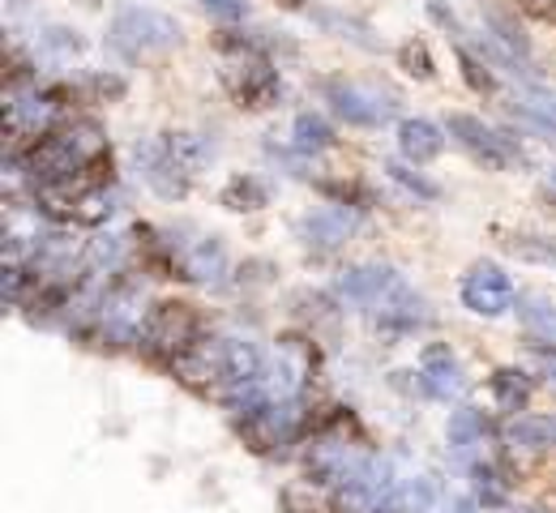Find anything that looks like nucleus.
<instances>
[{
	"instance_id": "24",
	"label": "nucleus",
	"mask_w": 556,
	"mask_h": 513,
	"mask_svg": "<svg viewBox=\"0 0 556 513\" xmlns=\"http://www.w3.org/2000/svg\"><path fill=\"white\" fill-rule=\"evenodd\" d=\"M505 244H509L514 257L556 270V240H548V235H514V240H505Z\"/></svg>"
},
{
	"instance_id": "30",
	"label": "nucleus",
	"mask_w": 556,
	"mask_h": 513,
	"mask_svg": "<svg viewBox=\"0 0 556 513\" xmlns=\"http://www.w3.org/2000/svg\"><path fill=\"white\" fill-rule=\"evenodd\" d=\"M202 9L218 22H244L249 17V0H202Z\"/></svg>"
},
{
	"instance_id": "14",
	"label": "nucleus",
	"mask_w": 556,
	"mask_h": 513,
	"mask_svg": "<svg viewBox=\"0 0 556 513\" xmlns=\"http://www.w3.org/2000/svg\"><path fill=\"white\" fill-rule=\"evenodd\" d=\"M180 270H185V279H193V283H214L223 270H227V253H223V244L206 235V240H198V244H189L185 253H180Z\"/></svg>"
},
{
	"instance_id": "13",
	"label": "nucleus",
	"mask_w": 556,
	"mask_h": 513,
	"mask_svg": "<svg viewBox=\"0 0 556 513\" xmlns=\"http://www.w3.org/2000/svg\"><path fill=\"white\" fill-rule=\"evenodd\" d=\"M218 202L227 206V210H236V215H257V210H266L270 206V184L262 180V176H231L227 184H223V193H218Z\"/></svg>"
},
{
	"instance_id": "26",
	"label": "nucleus",
	"mask_w": 556,
	"mask_h": 513,
	"mask_svg": "<svg viewBox=\"0 0 556 513\" xmlns=\"http://www.w3.org/2000/svg\"><path fill=\"white\" fill-rule=\"evenodd\" d=\"M518 317H522L535 334H544L548 343L556 338V308L553 304H544V299H518Z\"/></svg>"
},
{
	"instance_id": "9",
	"label": "nucleus",
	"mask_w": 556,
	"mask_h": 513,
	"mask_svg": "<svg viewBox=\"0 0 556 513\" xmlns=\"http://www.w3.org/2000/svg\"><path fill=\"white\" fill-rule=\"evenodd\" d=\"M134 154H138V167H141V176H146V184H150L159 197L176 202V197H185V193H189V180H193V176L172 158V150H167V142H163V133L138 142Z\"/></svg>"
},
{
	"instance_id": "4",
	"label": "nucleus",
	"mask_w": 556,
	"mask_h": 513,
	"mask_svg": "<svg viewBox=\"0 0 556 513\" xmlns=\"http://www.w3.org/2000/svg\"><path fill=\"white\" fill-rule=\"evenodd\" d=\"M445 133L467 150L480 167H488V171H505V167H514L522 158V150L514 146L505 133L488 129L480 116H467V112H450L445 116Z\"/></svg>"
},
{
	"instance_id": "12",
	"label": "nucleus",
	"mask_w": 556,
	"mask_h": 513,
	"mask_svg": "<svg viewBox=\"0 0 556 513\" xmlns=\"http://www.w3.org/2000/svg\"><path fill=\"white\" fill-rule=\"evenodd\" d=\"M441 150H445V133L432 125V120H403L399 125V154L407 158V163H432V158H441Z\"/></svg>"
},
{
	"instance_id": "31",
	"label": "nucleus",
	"mask_w": 556,
	"mask_h": 513,
	"mask_svg": "<svg viewBox=\"0 0 556 513\" xmlns=\"http://www.w3.org/2000/svg\"><path fill=\"white\" fill-rule=\"evenodd\" d=\"M522 99H527L531 107H540L544 116H553L556 120V90H548V86H527V90H522Z\"/></svg>"
},
{
	"instance_id": "1",
	"label": "nucleus",
	"mask_w": 556,
	"mask_h": 513,
	"mask_svg": "<svg viewBox=\"0 0 556 513\" xmlns=\"http://www.w3.org/2000/svg\"><path fill=\"white\" fill-rule=\"evenodd\" d=\"M218 48H223V52H236V61L223 65V86H227V94H231L240 107H249V112L275 107L278 94H282V77H278L275 61L266 56L270 43L244 39V35H223Z\"/></svg>"
},
{
	"instance_id": "25",
	"label": "nucleus",
	"mask_w": 556,
	"mask_h": 513,
	"mask_svg": "<svg viewBox=\"0 0 556 513\" xmlns=\"http://www.w3.org/2000/svg\"><path fill=\"white\" fill-rule=\"evenodd\" d=\"M399 65H403V69H407L412 77H419V81L437 77V65H432V52H428V43H424V39H407V43L399 48Z\"/></svg>"
},
{
	"instance_id": "20",
	"label": "nucleus",
	"mask_w": 556,
	"mask_h": 513,
	"mask_svg": "<svg viewBox=\"0 0 556 513\" xmlns=\"http://www.w3.org/2000/svg\"><path fill=\"white\" fill-rule=\"evenodd\" d=\"M112 215H116V193H108V184H90V189H81L77 210H73V222H81V227H103Z\"/></svg>"
},
{
	"instance_id": "23",
	"label": "nucleus",
	"mask_w": 556,
	"mask_h": 513,
	"mask_svg": "<svg viewBox=\"0 0 556 513\" xmlns=\"http://www.w3.org/2000/svg\"><path fill=\"white\" fill-rule=\"evenodd\" d=\"M386 176H390V180H399L407 193H416L419 202H437V197H441V189H437L432 180H424V176L416 171V163H407V158L386 163Z\"/></svg>"
},
{
	"instance_id": "11",
	"label": "nucleus",
	"mask_w": 556,
	"mask_h": 513,
	"mask_svg": "<svg viewBox=\"0 0 556 513\" xmlns=\"http://www.w3.org/2000/svg\"><path fill=\"white\" fill-rule=\"evenodd\" d=\"M463 364L454 360L450 347L441 343H428L419 351V389L432 394V398H450V394H463Z\"/></svg>"
},
{
	"instance_id": "8",
	"label": "nucleus",
	"mask_w": 556,
	"mask_h": 513,
	"mask_svg": "<svg viewBox=\"0 0 556 513\" xmlns=\"http://www.w3.org/2000/svg\"><path fill=\"white\" fill-rule=\"evenodd\" d=\"M403 287V279H399V270L394 266H351L343 270L339 279H334V292L343 304H355V308H377V304H386L390 295Z\"/></svg>"
},
{
	"instance_id": "33",
	"label": "nucleus",
	"mask_w": 556,
	"mask_h": 513,
	"mask_svg": "<svg viewBox=\"0 0 556 513\" xmlns=\"http://www.w3.org/2000/svg\"><path fill=\"white\" fill-rule=\"evenodd\" d=\"M531 4H535V9H544V13H553L556 9V0H531Z\"/></svg>"
},
{
	"instance_id": "15",
	"label": "nucleus",
	"mask_w": 556,
	"mask_h": 513,
	"mask_svg": "<svg viewBox=\"0 0 556 513\" xmlns=\"http://www.w3.org/2000/svg\"><path fill=\"white\" fill-rule=\"evenodd\" d=\"M488 389H492V398H496L501 411H514V415H518V411L531 402L535 381H531V372H522V368H496L492 381H488Z\"/></svg>"
},
{
	"instance_id": "18",
	"label": "nucleus",
	"mask_w": 556,
	"mask_h": 513,
	"mask_svg": "<svg viewBox=\"0 0 556 513\" xmlns=\"http://www.w3.org/2000/svg\"><path fill=\"white\" fill-rule=\"evenodd\" d=\"M291 138H295V150H304V154H321V150H330L339 142L334 129H330V120L317 116V112H300L291 120Z\"/></svg>"
},
{
	"instance_id": "7",
	"label": "nucleus",
	"mask_w": 556,
	"mask_h": 513,
	"mask_svg": "<svg viewBox=\"0 0 556 513\" xmlns=\"http://www.w3.org/2000/svg\"><path fill=\"white\" fill-rule=\"evenodd\" d=\"M167 368H172L185 385H193V389H218L223 376H227V338L198 334V343L185 347Z\"/></svg>"
},
{
	"instance_id": "32",
	"label": "nucleus",
	"mask_w": 556,
	"mask_h": 513,
	"mask_svg": "<svg viewBox=\"0 0 556 513\" xmlns=\"http://www.w3.org/2000/svg\"><path fill=\"white\" fill-rule=\"evenodd\" d=\"M531 356L540 360L544 376H548V381H556V347H548V338H535V343H531Z\"/></svg>"
},
{
	"instance_id": "2",
	"label": "nucleus",
	"mask_w": 556,
	"mask_h": 513,
	"mask_svg": "<svg viewBox=\"0 0 556 513\" xmlns=\"http://www.w3.org/2000/svg\"><path fill=\"white\" fill-rule=\"evenodd\" d=\"M180 22L163 9H150V4H121L112 13V26H108V43L125 56V61H150V56H163L172 48H180Z\"/></svg>"
},
{
	"instance_id": "3",
	"label": "nucleus",
	"mask_w": 556,
	"mask_h": 513,
	"mask_svg": "<svg viewBox=\"0 0 556 513\" xmlns=\"http://www.w3.org/2000/svg\"><path fill=\"white\" fill-rule=\"evenodd\" d=\"M202 334V321L193 312V304L185 299H167V304H154L150 317L141 321V351L159 364H172L185 347H193Z\"/></svg>"
},
{
	"instance_id": "28",
	"label": "nucleus",
	"mask_w": 556,
	"mask_h": 513,
	"mask_svg": "<svg viewBox=\"0 0 556 513\" xmlns=\"http://www.w3.org/2000/svg\"><path fill=\"white\" fill-rule=\"evenodd\" d=\"M43 48H52V52H61V56H77L86 43L77 39V30H70V26H48V30H43Z\"/></svg>"
},
{
	"instance_id": "16",
	"label": "nucleus",
	"mask_w": 556,
	"mask_h": 513,
	"mask_svg": "<svg viewBox=\"0 0 556 513\" xmlns=\"http://www.w3.org/2000/svg\"><path fill=\"white\" fill-rule=\"evenodd\" d=\"M505 440L522 449H556V415H514L505 424Z\"/></svg>"
},
{
	"instance_id": "10",
	"label": "nucleus",
	"mask_w": 556,
	"mask_h": 513,
	"mask_svg": "<svg viewBox=\"0 0 556 513\" xmlns=\"http://www.w3.org/2000/svg\"><path fill=\"white\" fill-rule=\"evenodd\" d=\"M355 227H359V215L351 210L348 202H339V206H321V210H313V215H304V219L295 222L300 240H304L308 248H317V253H334V248H343L351 235H355Z\"/></svg>"
},
{
	"instance_id": "22",
	"label": "nucleus",
	"mask_w": 556,
	"mask_h": 513,
	"mask_svg": "<svg viewBox=\"0 0 556 513\" xmlns=\"http://www.w3.org/2000/svg\"><path fill=\"white\" fill-rule=\"evenodd\" d=\"M484 437H488V420H484V411H476V407H458V411L450 415V424H445V440H450L454 449L480 445Z\"/></svg>"
},
{
	"instance_id": "21",
	"label": "nucleus",
	"mask_w": 556,
	"mask_h": 513,
	"mask_svg": "<svg viewBox=\"0 0 556 513\" xmlns=\"http://www.w3.org/2000/svg\"><path fill=\"white\" fill-rule=\"evenodd\" d=\"M121 257H125V240H116V235H99V240L86 244V253H81V270H86V274H116V270H121Z\"/></svg>"
},
{
	"instance_id": "29",
	"label": "nucleus",
	"mask_w": 556,
	"mask_h": 513,
	"mask_svg": "<svg viewBox=\"0 0 556 513\" xmlns=\"http://www.w3.org/2000/svg\"><path fill=\"white\" fill-rule=\"evenodd\" d=\"M317 22L330 26V30H343V39H355L359 48H377V39H368V30H364L359 22H348V17H339V13H317Z\"/></svg>"
},
{
	"instance_id": "17",
	"label": "nucleus",
	"mask_w": 556,
	"mask_h": 513,
	"mask_svg": "<svg viewBox=\"0 0 556 513\" xmlns=\"http://www.w3.org/2000/svg\"><path fill=\"white\" fill-rule=\"evenodd\" d=\"M484 22H488V30H492V39H496V52H505L509 61H527L531 56V39L522 35V26L509 17V13H501V9H488L484 13Z\"/></svg>"
},
{
	"instance_id": "34",
	"label": "nucleus",
	"mask_w": 556,
	"mask_h": 513,
	"mask_svg": "<svg viewBox=\"0 0 556 513\" xmlns=\"http://www.w3.org/2000/svg\"><path fill=\"white\" fill-rule=\"evenodd\" d=\"M518 513H548V510H540V505H527V510H518Z\"/></svg>"
},
{
	"instance_id": "27",
	"label": "nucleus",
	"mask_w": 556,
	"mask_h": 513,
	"mask_svg": "<svg viewBox=\"0 0 556 513\" xmlns=\"http://www.w3.org/2000/svg\"><path fill=\"white\" fill-rule=\"evenodd\" d=\"M458 65H463V81H467V86H471L476 94H492V90H496L492 74H488L484 65H480V61H476V56H471L467 48H458Z\"/></svg>"
},
{
	"instance_id": "6",
	"label": "nucleus",
	"mask_w": 556,
	"mask_h": 513,
	"mask_svg": "<svg viewBox=\"0 0 556 513\" xmlns=\"http://www.w3.org/2000/svg\"><path fill=\"white\" fill-rule=\"evenodd\" d=\"M463 308H471L476 317H505L509 308H518V292H514V279L496 266V261H476L467 274H463Z\"/></svg>"
},
{
	"instance_id": "36",
	"label": "nucleus",
	"mask_w": 556,
	"mask_h": 513,
	"mask_svg": "<svg viewBox=\"0 0 556 513\" xmlns=\"http://www.w3.org/2000/svg\"><path fill=\"white\" fill-rule=\"evenodd\" d=\"M553 184H556V167H553Z\"/></svg>"
},
{
	"instance_id": "5",
	"label": "nucleus",
	"mask_w": 556,
	"mask_h": 513,
	"mask_svg": "<svg viewBox=\"0 0 556 513\" xmlns=\"http://www.w3.org/2000/svg\"><path fill=\"white\" fill-rule=\"evenodd\" d=\"M321 94L334 107V116L355 125V129H381L394 116V103H386V94H377L368 86H355V81H343V77H326Z\"/></svg>"
},
{
	"instance_id": "19",
	"label": "nucleus",
	"mask_w": 556,
	"mask_h": 513,
	"mask_svg": "<svg viewBox=\"0 0 556 513\" xmlns=\"http://www.w3.org/2000/svg\"><path fill=\"white\" fill-rule=\"evenodd\" d=\"M163 142H167L172 158H176L189 176H198L210 158H214V146H210L206 138H198V133H163Z\"/></svg>"
},
{
	"instance_id": "35",
	"label": "nucleus",
	"mask_w": 556,
	"mask_h": 513,
	"mask_svg": "<svg viewBox=\"0 0 556 513\" xmlns=\"http://www.w3.org/2000/svg\"><path fill=\"white\" fill-rule=\"evenodd\" d=\"M13 4H26V0H13Z\"/></svg>"
}]
</instances>
